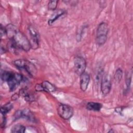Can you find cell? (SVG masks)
<instances>
[{
  "instance_id": "6da1fadb",
  "label": "cell",
  "mask_w": 133,
  "mask_h": 133,
  "mask_svg": "<svg viewBox=\"0 0 133 133\" xmlns=\"http://www.w3.org/2000/svg\"><path fill=\"white\" fill-rule=\"evenodd\" d=\"M6 35L20 49L28 51L31 48L29 40L13 24H8L6 27Z\"/></svg>"
},
{
  "instance_id": "7a4b0ae2",
  "label": "cell",
  "mask_w": 133,
  "mask_h": 133,
  "mask_svg": "<svg viewBox=\"0 0 133 133\" xmlns=\"http://www.w3.org/2000/svg\"><path fill=\"white\" fill-rule=\"evenodd\" d=\"M15 65L19 69H23L31 76L36 74L37 70L35 66L31 62L25 59H18L14 62Z\"/></svg>"
},
{
  "instance_id": "3957f363",
  "label": "cell",
  "mask_w": 133,
  "mask_h": 133,
  "mask_svg": "<svg viewBox=\"0 0 133 133\" xmlns=\"http://www.w3.org/2000/svg\"><path fill=\"white\" fill-rule=\"evenodd\" d=\"M108 31V26L106 23L101 22L98 25L96 32V41L99 46L102 45L106 42Z\"/></svg>"
},
{
  "instance_id": "277c9868",
  "label": "cell",
  "mask_w": 133,
  "mask_h": 133,
  "mask_svg": "<svg viewBox=\"0 0 133 133\" xmlns=\"http://www.w3.org/2000/svg\"><path fill=\"white\" fill-rule=\"evenodd\" d=\"M58 113L64 119H70L73 115V109L69 105L60 104L57 108Z\"/></svg>"
},
{
  "instance_id": "5b68a950",
  "label": "cell",
  "mask_w": 133,
  "mask_h": 133,
  "mask_svg": "<svg viewBox=\"0 0 133 133\" xmlns=\"http://www.w3.org/2000/svg\"><path fill=\"white\" fill-rule=\"evenodd\" d=\"M22 79L23 77L21 74L12 73L11 76L7 82L10 91H14L21 83Z\"/></svg>"
},
{
  "instance_id": "8992f818",
  "label": "cell",
  "mask_w": 133,
  "mask_h": 133,
  "mask_svg": "<svg viewBox=\"0 0 133 133\" xmlns=\"http://www.w3.org/2000/svg\"><path fill=\"white\" fill-rule=\"evenodd\" d=\"M28 31L30 36V45L32 48L36 49L39 44V35L36 29L32 25H30L28 28Z\"/></svg>"
},
{
  "instance_id": "52a82bcc",
  "label": "cell",
  "mask_w": 133,
  "mask_h": 133,
  "mask_svg": "<svg viewBox=\"0 0 133 133\" xmlns=\"http://www.w3.org/2000/svg\"><path fill=\"white\" fill-rule=\"evenodd\" d=\"M74 66L75 72L77 74L80 75L85 72L86 68V61L82 57H76L74 59Z\"/></svg>"
},
{
  "instance_id": "ba28073f",
  "label": "cell",
  "mask_w": 133,
  "mask_h": 133,
  "mask_svg": "<svg viewBox=\"0 0 133 133\" xmlns=\"http://www.w3.org/2000/svg\"><path fill=\"white\" fill-rule=\"evenodd\" d=\"M111 81L109 76L107 74L102 77L101 81V90L103 95H107L111 89Z\"/></svg>"
},
{
  "instance_id": "9c48e42d",
  "label": "cell",
  "mask_w": 133,
  "mask_h": 133,
  "mask_svg": "<svg viewBox=\"0 0 133 133\" xmlns=\"http://www.w3.org/2000/svg\"><path fill=\"white\" fill-rule=\"evenodd\" d=\"M80 76V87L82 91H85L87 90L89 81H90V76L89 74L86 72H84Z\"/></svg>"
},
{
  "instance_id": "30bf717a",
  "label": "cell",
  "mask_w": 133,
  "mask_h": 133,
  "mask_svg": "<svg viewBox=\"0 0 133 133\" xmlns=\"http://www.w3.org/2000/svg\"><path fill=\"white\" fill-rule=\"evenodd\" d=\"M21 118H24L29 121L33 122L35 120V117L32 112L28 109H25L20 110Z\"/></svg>"
},
{
  "instance_id": "8fae6325",
  "label": "cell",
  "mask_w": 133,
  "mask_h": 133,
  "mask_svg": "<svg viewBox=\"0 0 133 133\" xmlns=\"http://www.w3.org/2000/svg\"><path fill=\"white\" fill-rule=\"evenodd\" d=\"M42 91H46V92H54L56 90V87L55 86L50 83L48 81H45L41 83Z\"/></svg>"
},
{
  "instance_id": "7c38bea8",
  "label": "cell",
  "mask_w": 133,
  "mask_h": 133,
  "mask_svg": "<svg viewBox=\"0 0 133 133\" xmlns=\"http://www.w3.org/2000/svg\"><path fill=\"white\" fill-rule=\"evenodd\" d=\"M64 12L65 11L63 10H59L56 11L55 12H54L48 21V24L49 25H51L58 18H59L60 17L62 16L64 14Z\"/></svg>"
},
{
  "instance_id": "4fadbf2b",
  "label": "cell",
  "mask_w": 133,
  "mask_h": 133,
  "mask_svg": "<svg viewBox=\"0 0 133 133\" xmlns=\"http://www.w3.org/2000/svg\"><path fill=\"white\" fill-rule=\"evenodd\" d=\"M102 108V104L98 102H89L86 104V109L89 110L99 111Z\"/></svg>"
},
{
  "instance_id": "5bb4252c",
  "label": "cell",
  "mask_w": 133,
  "mask_h": 133,
  "mask_svg": "<svg viewBox=\"0 0 133 133\" xmlns=\"http://www.w3.org/2000/svg\"><path fill=\"white\" fill-rule=\"evenodd\" d=\"M25 130V127L21 124L15 125L11 129V132L13 133H23Z\"/></svg>"
},
{
  "instance_id": "9a60e30c",
  "label": "cell",
  "mask_w": 133,
  "mask_h": 133,
  "mask_svg": "<svg viewBox=\"0 0 133 133\" xmlns=\"http://www.w3.org/2000/svg\"><path fill=\"white\" fill-rule=\"evenodd\" d=\"M12 105L10 103H8L2 107L1 109V114H6L8 112H9L11 109L12 108Z\"/></svg>"
},
{
  "instance_id": "2e32d148",
  "label": "cell",
  "mask_w": 133,
  "mask_h": 133,
  "mask_svg": "<svg viewBox=\"0 0 133 133\" xmlns=\"http://www.w3.org/2000/svg\"><path fill=\"white\" fill-rule=\"evenodd\" d=\"M123 77V71L121 69H118L116 70L114 74V79L117 82H119Z\"/></svg>"
},
{
  "instance_id": "e0dca14e",
  "label": "cell",
  "mask_w": 133,
  "mask_h": 133,
  "mask_svg": "<svg viewBox=\"0 0 133 133\" xmlns=\"http://www.w3.org/2000/svg\"><path fill=\"white\" fill-rule=\"evenodd\" d=\"M12 73L8 71H4L1 75V78L3 81L7 82L9 78L11 76Z\"/></svg>"
},
{
  "instance_id": "ac0fdd59",
  "label": "cell",
  "mask_w": 133,
  "mask_h": 133,
  "mask_svg": "<svg viewBox=\"0 0 133 133\" xmlns=\"http://www.w3.org/2000/svg\"><path fill=\"white\" fill-rule=\"evenodd\" d=\"M58 2V1H55V0L50 1L48 3V8L50 10H55L57 6Z\"/></svg>"
},
{
  "instance_id": "d6986e66",
  "label": "cell",
  "mask_w": 133,
  "mask_h": 133,
  "mask_svg": "<svg viewBox=\"0 0 133 133\" xmlns=\"http://www.w3.org/2000/svg\"><path fill=\"white\" fill-rule=\"evenodd\" d=\"M18 98H19V96H18V95H17V94L14 95L12 96V97H11V98H12V100H17Z\"/></svg>"
}]
</instances>
